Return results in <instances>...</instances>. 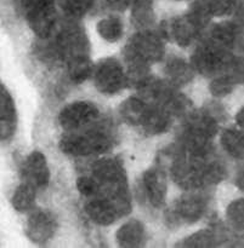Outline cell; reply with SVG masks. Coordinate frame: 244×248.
I'll return each mask as SVG.
<instances>
[{"label":"cell","mask_w":244,"mask_h":248,"mask_svg":"<svg viewBox=\"0 0 244 248\" xmlns=\"http://www.w3.org/2000/svg\"><path fill=\"white\" fill-rule=\"evenodd\" d=\"M172 177L185 190H197L216 186L226 178V166L216 159L213 150L191 153L176 145L173 153Z\"/></svg>","instance_id":"obj_1"},{"label":"cell","mask_w":244,"mask_h":248,"mask_svg":"<svg viewBox=\"0 0 244 248\" xmlns=\"http://www.w3.org/2000/svg\"><path fill=\"white\" fill-rule=\"evenodd\" d=\"M92 177L99 184L97 195L107 199L118 212L119 218L131 212V198L126 172L117 159H101L92 165Z\"/></svg>","instance_id":"obj_2"},{"label":"cell","mask_w":244,"mask_h":248,"mask_svg":"<svg viewBox=\"0 0 244 248\" xmlns=\"http://www.w3.org/2000/svg\"><path fill=\"white\" fill-rule=\"evenodd\" d=\"M191 64L194 72L203 77L214 78L235 69L243 64V61L228 48L214 43L210 39L204 38L197 45L192 55Z\"/></svg>","instance_id":"obj_3"},{"label":"cell","mask_w":244,"mask_h":248,"mask_svg":"<svg viewBox=\"0 0 244 248\" xmlns=\"http://www.w3.org/2000/svg\"><path fill=\"white\" fill-rule=\"evenodd\" d=\"M124 56L129 67L150 68L153 63L164 60V38L152 29L139 31L126 45Z\"/></svg>","instance_id":"obj_4"},{"label":"cell","mask_w":244,"mask_h":248,"mask_svg":"<svg viewBox=\"0 0 244 248\" xmlns=\"http://www.w3.org/2000/svg\"><path fill=\"white\" fill-rule=\"evenodd\" d=\"M111 137L102 130L72 131L62 137L58 147L70 156H90L106 153L111 148Z\"/></svg>","instance_id":"obj_5"},{"label":"cell","mask_w":244,"mask_h":248,"mask_svg":"<svg viewBox=\"0 0 244 248\" xmlns=\"http://www.w3.org/2000/svg\"><path fill=\"white\" fill-rule=\"evenodd\" d=\"M209 196L197 190H187L185 195L177 199L169 212V219L173 224H194L207 212Z\"/></svg>","instance_id":"obj_6"},{"label":"cell","mask_w":244,"mask_h":248,"mask_svg":"<svg viewBox=\"0 0 244 248\" xmlns=\"http://www.w3.org/2000/svg\"><path fill=\"white\" fill-rule=\"evenodd\" d=\"M27 22L39 39L51 35L57 22L55 0H23Z\"/></svg>","instance_id":"obj_7"},{"label":"cell","mask_w":244,"mask_h":248,"mask_svg":"<svg viewBox=\"0 0 244 248\" xmlns=\"http://www.w3.org/2000/svg\"><path fill=\"white\" fill-rule=\"evenodd\" d=\"M94 82L97 91L104 94H116L129 85L128 75L116 58H105L94 68Z\"/></svg>","instance_id":"obj_8"},{"label":"cell","mask_w":244,"mask_h":248,"mask_svg":"<svg viewBox=\"0 0 244 248\" xmlns=\"http://www.w3.org/2000/svg\"><path fill=\"white\" fill-rule=\"evenodd\" d=\"M56 51L66 63L89 57V39L79 26L70 24L63 27L58 33L56 38Z\"/></svg>","instance_id":"obj_9"},{"label":"cell","mask_w":244,"mask_h":248,"mask_svg":"<svg viewBox=\"0 0 244 248\" xmlns=\"http://www.w3.org/2000/svg\"><path fill=\"white\" fill-rule=\"evenodd\" d=\"M100 110L92 102L77 101L68 104L58 115V123L67 132L78 131L97 120Z\"/></svg>","instance_id":"obj_10"},{"label":"cell","mask_w":244,"mask_h":248,"mask_svg":"<svg viewBox=\"0 0 244 248\" xmlns=\"http://www.w3.org/2000/svg\"><path fill=\"white\" fill-rule=\"evenodd\" d=\"M203 31L198 28L186 14L165 21L160 27V35L164 39L176 43L181 47H189L191 44L201 38Z\"/></svg>","instance_id":"obj_11"},{"label":"cell","mask_w":244,"mask_h":248,"mask_svg":"<svg viewBox=\"0 0 244 248\" xmlns=\"http://www.w3.org/2000/svg\"><path fill=\"white\" fill-rule=\"evenodd\" d=\"M57 230V220L49 211L36 210L29 215L26 224V234L32 242L46 244Z\"/></svg>","instance_id":"obj_12"},{"label":"cell","mask_w":244,"mask_h":248,"mask_svg":"<svg viewBox=\"0 0 244 248\" xmlns=\"http://www.w3.org/2000/svg\"><path fill=\"white\" fill-rule=\"evenodd\" d=\"M22 176L24 182L33 186L36 190L45 189L50 183V169L45 155L38 150L31 153L22 167Z\"/></svg>","instance_id":"obj_13"},{"label":"cell","mask_w":244,"mask_h":248,"mask_svg":"<svg viewBox=\"0 0 244 248\" xmlns=\"http://www.w3.org/2000/svg\"><path fill=\"white\" fill-rule=\"evenodd\" d=\"M142 184L145 188L146 198L156 208L164 206L168 193L167 174L160 166L148 169L142 176Z\"/></svg>","instance_id":"obj_14"},{"label":"cell","mask_w":244,"mask_h":248,"mask_svg":"<svg viewBox=\"0 0 244 248\" xmlns=\"http://www.w3.org/2000/svg\"><path fill=\"white\" fill-rule=\"evenodd\" d=\"M17 128V110L14 98L4 84L0 82V140L14 137Z\"/></svg>","instance_id":"obj_15"},{"label":"cell","mask_w":244,"mask_h":248,"mask_svg":"<svg viewBox=\"0 0 244 248\" xmlns=\"http://www.w3.org/2000/svg\"><path fill=\"white\" fill-rule=\"evenodd\" d=\"M206 38L210 39L214 43L233 51L242 44V27L238 22L224 21L216 23L209 29Z\"/></svg>","instance_id":"obj_16"},{"label":"cell","mask_w":244,"mask_h":248,"mask_svg":"<svg viewBox=\"0 0 244 248\" xmlns=\"http://www.w3.org/2000/svg\"><path fill=\"white\" fill-rule=\"evenodd\" d=\"M163 70H164L165 81L176 89L189 84L193 79L194 73H196L191 63H187L186 60L177 56L168 58L165 61Z\"/></svg>","instance_id":"obj_17"},{"label":"cell","mask_w":244,"mask_h":248,"mask_svg":"<svg viewBox=\"0 0 244 248\" xmlns=\"http://www.w3.org/2000/svg\"><path fill=\"white\" fill-rule=\"evenodd\" d=\"M85 212L95 224L102 225V227L113 224L119 218L114 206L107 199L100 195L90 198V200L85 205Z\"/></svg>","instance_id":"obj_18"},{"label":"cell","mask_w":244,"mask_h":248,"mask_svg":"<svg viewBox=\"0 0 244 248\" xmlns=\"http://www.w3.org/2000/svg\"><path fill=\"white\" fill-rule=\"evenodd\" d=\"M146 241L145 225L140 220L131 219L117 232V244L123 248L142 247Z\"/></svg>","instance_id":"obj_19"},{"label":"cell","mask_w":244,"mask_h":248,"mask_svg":"<svg viewBox=\"0 0 244 248\" xmlns=\"http://www.w3.org/2000/svg\"><path fill=\"white\" fill-rule=\"evenodd\" d=\"M243 81V64L238 65L235 69L230 72L223 73L220 75H216L211 79L209 90L214 97L223 98L228 96L231 92L235 90L237 85L242 84Z\"/></svg>","instance_id":"obj_20"},{"label":"cell","mask_w":244,"mask_h":248,"mask_svg":"<svg viewBox=\"0 0 244 248\" xmlns=\"http://www.w3.org/2000/svg\"><path fill=\"white\" fill-rule=\"evenodd\" d=\"M173 119L174 118L169 113H167L164 109L150 104V108H148L147 113H146L141 127L145 130L147 135H162V133L169 131L170 126L173 124Z\"/></svg>","instance_id":"obj_21"},{"label":"cell","mask_w":244,"mask_h":248,"mask_svg":"<svg viewBox=\"0 0 244 248\" xmlns=\"http://www.w3.org/2000/svg\"><path fill=\"white\" fill-rule=\"evenodd\" d=\"M150 104L139 96L125 99L119 107V114L126 124L131 126H141Z\"/></svg>","instance_id":"obj_22"},{"label":"cell","mask_w":244,"mask_h":248,"mask_svg":"<svg viewBox=\"0 0 244 248\" xmlns=\"http://www.w3.org/2000/svg\"><path fill=\"white\" fill-rule=\"evenodd\" d=\"M131 21L139 31L151 29L156 22L152 0H133L131 2Z\"/></svg>","instance_id":"obj_23"},{"label":"cell","mask_w":244,"mask_h":248,"mask_svg":"<svg viewBox=\"0 0 244 248\" xmlns=\"http://www.w3.org/2000/svg\"><path fill=\"white\" fill-rule=\"evenodd\" d=\"M221 145L228 155L238 160L243 159V132L242 130L228 127L225 128L221 133Z\"/></svg>","instance_id":"obj_24"},{"label":"cell","mask_w":244,"mask_h":248,"mask_svg":"<svg viewBox=\"0 0 244 248\" xmlns=\"http://www.w3.org/2000/svg\"><path fill=\"white\" fill-rule=\"evenodd\" d=\"M35 195L36 189L29 183L23 182V183L17 186L14 195H12V207L17 212H27V211L32 210L34 206V202H35Z\"/></svg>","instance_id":"obj_25"},{"label":"cell","mask_w":244,"mask_h":248,"mask_svg":"<svg viewBox=\"0 0 244 248\" xmlns=\"http://www.w3.org/2000/svg\"><path fill=\"white\" fill-rule=\"evenodd\" d=\"M218 232L211 229L199 230L194 232L187 239H184L181 242L176 245V247H189V248H208L215 247L219 245Z\"/></svg>","instance_id":"obj_26"},{"label":"cell","mask_w":244,"mask_h":248,"mask_svg":"<svg viewBox=\"0 0 244 248\" xmlns=\"http://www.w3.org/2000/svg\"><path fill=\"white\" fill-rule=\"evenodd\" d=\"M97 33L108 43H116L123 36L124 26L121 18L114 16L102 18L96 26Z\"/></svg>","instance_id":"obj_27"},{"label":"cell","mask_w":244,"mask_h":248,"mask_svg":"<svg viewBox=\"0 0 244 248\" xmlns=\"http://www.w3.org/2000/svg\"><path fill=\"white\" fill-rule=\"evenodd\" d=\"M67 69L70 81L74 84H82L92 75L94 65L90 61V57H84L67 63Z\"/></svg>","instance_id":"obj_28"},{"label":"cell","mask_w":244,"mask_h":248,"mask_svg":"<svg viewBox=\"0 0 244 248\" xmlns=\"http://www.w3.org/2000/svg\"><path fill=\"white\" fill-rule=\"evenodd\" d=\"M186 16L198 27L201 31L208 27L210 21L213 19V14H211L210 9L207 5L206 0H196L193 4L190 6L189 11L186 12Z\"/></svg>","instance_id":"obj_29"},{"label":"cell","mask_w":244,"mask_h":248,"mask_svg":"<svg viewBox=\"0 0 244 248\" xmlns=\"http://www.w3.org/2000/svg\"><path fill=\"white\" fill-rule=\"evenodd\" d=\"M95 0H58L60 9L70 18H80L91 10Z\"/></svg>","instance_id":"obj_30"},{"label":"cell","mask_w":244,"mask_h":248,"mask_svg":"<svg viewBox=\"0 0 244 248\" xmlns=\"http://www.w3.org/2000/svg\"><path fill=\"white\" fill-rule=\"evenodd\" d=\"M227 220L231 224V227L237 232H242L244 229V202L243 199H237V200L232 201L228 205L227 211Z\"/></svg>","instance_id":"obj_31"},{"label":"cell","mask_w":244,"mask_h":248,"mask_svg":"<svg viewBox=\"0 0 244 248\" xmlns=\"http://www.w3.org/2000/svg\"><path fill=\"white\" fill-rule=\"evenodd\" d=\"M213 16L223 17L233 14L238 10L241 0H206Z\"/></svg>","instance_id":"obj_32"},{"label":"cell","mask_w":244,"mask_h":248,"mask_svg":"<svg viewBox=\"0 0 244 248\" xmlns=\"http://www.w3.org/2000/svg\"><path fill=\"white\" fill-rule=\"evenodd\" d=\"M77 189L85 198H94L99 194V184L94 177L82 176L77 179Z\"/></svg>","instance_id":"obj_33"},{"label":"cell","mask_w":244,"mask_h":248,"mask_svg":"<svg viewBox=\"0 0 244 248\" xmlns=\"http://www.w3.org/2000/svg\"><path fill=\"white\" fill-rule=\"evenodd\" d=\"M133 0H104L105 6L111 11L123 12L128 7H130Z\"/></svg>","instance_id":"obj_34"},{"label":"cell","mask_w":244,"mask_h":248,"mask_svg":"<svg viewBox=\"0 0 244 248\" xmlns=\"http://www.w3.org/2000/svg\"><path fill=\"white\" fill-rule=\"evenodd\" d=\"M242 116H243V108L241 109V110L238 111L237 115H236V121H237V124H238V126H240V128L243 127V119H242Z\"/></svg>","instance_id":"obj_35"}]
</instances>
